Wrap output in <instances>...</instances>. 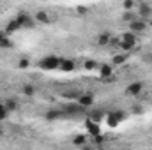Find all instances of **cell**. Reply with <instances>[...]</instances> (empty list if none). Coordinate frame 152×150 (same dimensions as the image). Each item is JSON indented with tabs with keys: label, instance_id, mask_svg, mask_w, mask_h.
<instances>
[{
	"label": "cell",
	"instance_id": "ba28073f",
	"mask_svg": "<svg viewBox=\"0 0 152 150\" xmlns=\"http://www.w3.org/2000/svg\"><path fill=\"white\" fill-rule=\"evenodd\" d=\"M34 20H36V23H41V25H50L51 23V18H50L48 11H44V9H41V11L36 12Z\"/></svg>",
	"mask_w": 152,
	"mask_h": 150
},
{
	"label": "cell",
	"instance_id": "5b68a950",
	"mask_svg": "<svg viewBox=\"0 0 152 150\" xmlns=\"http://www.w3.org/2000/svg\"><path fill=\"white\" fill-rule=\"evenodd\" d=\"M16 20L20 21L21 28H34V25H36L34 16H30V14H27V12H23V11H21V12H18Z\"/></svg>",
	"mask_w": 152,
	"mask_h": 150
},
{
	"label": "cell",
	"instance_id": "484cf974",
	"mask_svg": "<svg viewBox=\"0 0 152 150\" xmlns=\"http://www.w3.org/2000/svg\"><path fill=\"white\" fill-rule=\"evenodd\" d=\"M76 12H78L80 16H85V14L88 12V9H87L85 5H78V7H76Z\"/></svg>",
	"mask_w": 152,
	"mask_h": 150
},
{
	"label": "cell",
	"instance_id": "e0dca14e",
	"mask_svg": "<svg viewBox=\"0 0 152 150\" xmlns=\"http://www.w3.org/2000/svg\"><path fill=\"white\" fill-rule=\"evenodd\" d=\"M21 94L25 97H34L36 95V87L34 85H23L21 87Z\"/></svg>",
	"mask_w": 152,
	"mask_h": 150
},
{
	"label": "cell",
	"instance_id": "7402d4cb",
	"mask_svg": "<svg viewBox=\"0 0 152 150\" xmlns=\"http://www.w3.org/2000/svg\"><path fill=\"white\" fill-rule=\"evenodd\" d=\"M83 67H85L87 71H94V69H97V67H99V64H97L96 60H85Z\"/></svg>",
	"mask_w": 152,
	"mask_h": 150
},
{
	"label": "cell",
	"instance_id": "3957f363",
	"mask_svg": "<svg viewBox=\"0 0 152 150\" xmlns=\"http://www.w3.org/2000/svg\"><path fill=\"white\" fill-rule=\"evenodd\" d=\"M147 23H149V21L143 20V18H134V20H133L131 23H127V25H129V30L138 36V34H143V32L147 30Z\"/></svg>",
	"mask_w": 152,
	"mask_h": 150
},
{
	"label": "cell",
	"instance_id": "83f0119b",
	"mask_svg": "<svg viewBox=\"0 0 152 150\" xmlns=\"http://www.w3.org/2000/svg\"><path fill=\"white\" fill-rule=\"evenodd\" d=\"M0 136H2V131H0Z\"/></svg>",
	"mask_w": 152,
	"mask_h": 150
},
{
	"label": "cell",
	"instance_id": "277c9868",
	"mask_svg": "<svg viewBox=\"0 0 152 150\" xmlns=\"http://www.w3.org/2000/svg\"><path fill=\"white\" fill-rule=\"evenodd\" d=\"M142 92H143V83H142V81H133V83H129V85L126 87V90H124V94L129 95V97H138Z\"/></svg>",
	"mask_w": 152,
	"mask_h": 150
},
{
	"label": "cell",
	"instance_id": "7a4b0ae2",
	"mask_svg": "<svg viewBox=\"0 0 152 150\" xmlns=\"http://www.w3.org/2000/svg\"><path fill=\"white\" fill-rule=\"evenodd\" d=\"M76 103H78V106H80L81 110L92 108L94 103H96V95H94V92H83V94H80V95L76 97Z\"/></svg>",
	"mask_w": 152,
	"mask_h": 150
},
{
	"label": "cell",
	"instance_id": "4316f807",
	"mask_svg": "<svg viewBox=\"0 0 152 150\" xmlns=\"http://www.w3.org/2000/svg\"><path fill=\"white\" fill-rule=\"evenodd\" d=\"M133 108H134V111H136V113H142V106H138V104H136V106H133Z\"/></svg>",
	"mask_w": 152,
	"mask_h": 150
},
{
	"label": "cell",
	"instance_id": "4fadbf2b",
	"mask_svg": "<svg viewBox=\"0 0 152 150\" xmlns=\"http://www.w3.org/2000/svg\"><path fill=\"white\" fill-rule=\"evenodd\" d=\"M126 60H127V53L126 51H118L117 55L112 57V66H122V64H126Z\"/></svg>",
	"mask_w": 152,
	"mask_h": 150
},
{
	"label": "cell",
	"instance_id": "d6986e66",
	"mask_svg": "<svg viewBox=\"0 0 152 150\" xmlns=\"http://www.w3.org/2000/svg\"><path fill=\"white\" fill-rule=\"evenodd\" d=\"M136 0H124L122 2V9L124 11H133V9H136Z\"/></svg>",
	"mask_w": 152,
	"mask_h": 150
},
{
	"label": "cell",
	"instance_id": "2e32d148",
	"mask_svg": "<svg viewBox=\"0 0 152 150\" xmlns=\"http://www.w3.org/2000/svg\"><path fill=\"white\" fill-rule=\"evenodd\" d=\"M4 104H5V108L9 110V113L16 111V110L20 108V103H18L14 97H9V99H5V101H4Z\"/></svg>",
	"mask_w": 152,
	"mask_h": 150
},
{
	"label": "cell",
	"instance_id": "9a60e30c",
	"mask_svg": "<svg viewBox=\"0 0 152 150\" xmlns=\"http://www.w3.org/2000/svg\"><path fill=\"white\" fill-rule=\"evenodd\" d=\"M120 39H122V41H126V42H129V44H134V46H136V42H138L136 34H134V32H131V30L124 32V34L120 36Z\"/></svg>",
	"mask_w": 152,
	"mask_h": 150
},
{
	"label": "cell",
	"instance_id": "cb8c5ba5",
	"mask_svg": "<svg viewBox=\"0 0 152 150\" xmlns=\"http://www.w3.org/2000/svg\"><path fill=\"white\" fill-rule=\"evenodd\" d=\"M142 60H143L147 66H152V51H147V53H143V55H142Z\"/></svg>",
	"mask_w": 152,
	"mask_h": 150
},
{
	"label": "cell",
	"instance_id": "52a82bcc",
	"mask_svg": "<svg viewBox=\"0 0 152 150\" xmlns=\"http://www.w3.org/2000/svg\"><path fill=\"white\" fill-rule=\"evenodd\" d=\"M58 69L62 71V73H73L76 69V62L75 60H71V58H60V66H58Z\"/></svg>",
	"mask_w": 152,
	"mask_h": 150
},
{
	"label": "cell",
	"instance_id": "7c38bea8",
	"mask_svg": "<svg viewBox=\"0 0 152 150\" xmlns=\"http://www.w3.org/2000/svg\"><path fill=\"white\" fill-rule=\"evenodd\" d=\"M18 30H21V25H20V21L14 18V20H11L7 25H5V32L11 36V34H14V32H18Z\"/></svg>",
	"mask_w": 152,
	"mask_h": 150
},
{
	"label": "cell",
	"instance_id": "d4e9b609",
	"mask_svg": "<svg viewBox=\"0 0 152 150\" xmlns=\"http://www.w3.org/2000/svg\"><path fill=\"white\" fill-rule=\"evenodd\" d=\"M7 115H9V110L5 108V104H4V103H0V120H4Z\"/></svg>",
	"mask_w": 152,
	"mask_h": 150
},
{
	"label": "cell",
	"instance_id": "44dd1931",
	"mask_svg": "<svg viewBox=\"0 0 152 150\" xmlns=\"http://www.w3.org/2000/svg\"><path fill=\"white\" fill-rule=\"evenodd\" d=\"M60 117H64V111H55V110H53V111L46 113V120H50V122H51V120H57V118H60Z\"/></svg>",
	"mask_w": 152,
	"mask_h": 150
},
{
	"label": "cell",
	"instance_id": "603a6c76",
	"mask_svg": "<svg viewBox=\"0 0 152 150\" xmlns=\"http://www.w3.org/2000/svg\"><path fill=\"white\" fill-rule=\"evenodd\" d=\"M134 20V14H133V11H124V14H122V21H126V23H131Z\"/></svg>",
	"mask_w": 152,
	"mask_h": 150
},
{
	"label": "cell",
	"instance_id": "ffe728a7",
	"mask_svg": "<svg viewBox=\"0 0 152 150\" xmlns=\"http://www.w3.org/2000/svg\"><path fill=\"white\" fill-rule=\"evenodd\" d=\"M73 143L78 145V147H83V145L87 143V136H85V134H76L75 138H73Z\"/></svg>",
	"mask_w": 152,
	"mask_h": 150
},
{
	"label": "cell",
	"instance_id": "ac0fdd59",
	"mask_svg": "<svg viewBox=\"0 0 152 150\" xmlns=\"http://www.w3.org/2000/svg\"><path fill=\"white\" fill-rule=\"evenodd\" d=\"M18 69H21V71H25V69H28L30 67V60L27 58V57H21L20 60H18V66H16Z\"/></svg>",
	"mask_w": 152,
	"mask_h": 150
},
{
	"label": "cell",
	"instance_id": "5bb4252c",
	"mask_svg": "<svg viewBox=\"0 0 152 150\" xmlns=\"http://www.w3.org/2000/svg\"><path fill=\"white\" fill-rule=\"evenodd\" d=\"M112 34L110 32H101L99 36H97V44L99 46H108L110 42H112Z\"/></svg>",
	"mask_w": 152,
	"mask_h": 150
},
{
	"label": "cell",
	"instance_id": "6da1fadb",
	"mask_svg": "<svg viewBox=\"0 0 152 150\" xmlns=\"http://www.w3.org/2000/svg\"><path fill=\"white\" fill-rule=\"evenodd\" d=\"M58 66H60V57L55 55H46L37 62V67L41 71H55L58 69Z\"/></svg>",
	"mask_w": 152,
	"mask_h": 150
},
{
	"label": "cell",
	"instance_id": "9c48e42d",
	"mask_svg": "<svg viewBox=\"0 0 152 150\" xmlns=\"http://www.w3.org/2000/svg\"><path fill=\"white\" fill-rule=\"evenodd\" d=\"M97 69H99V76H101L103 79L113 76V66H112V64H101Z\"/></svg>",
	"mask_w": 152,
	"mask_h": 150
},
{
	"label": "cell",
	"instance_id": "30bf717a",
	"mask_svg": "<svg viewBox=\"0 0 152 150\" xmlns=\"http://www.w3.org/2000/svg\"><path fill=\"white\" fill-rule=\"evenodd\" d=\"M7 48H12V41L5 30H0V50H7Z\"/></svg>",
	"mask_w": 152,
	"mask_h": 150
},
{
	"label": "cell",
	"instance_id": "8992f818",
	"mask_svg": "<svg viewBox=\"0 0 152 150\" xmlns=\"http://www.w3.org/2000/svg\"><path fill=\"white\" fill-rule=\"evenodd\" d=\"M136 9H138V16L140 18H143V20H151L152 18V5L149 2H140L136 5Z\"/></svg>",
	"mask_w": 152,
	"mask_h": 150
},
{
	"label": "cell",
	"instance_id": "8fae6325",
	"mask_svg": "<svg viewBox=\"0 0 152 150\" xmlns=\"http://www.w3.org/2000/svg\"><path fill=\"white\" fill-rule=\"evenodd\" d=\"M85 125H87V131L90 133V136H94V138H96V136H101V131H99V125H97V124H96V122H94L92 118H88Z\"/></svg>",
	"mask_w": 152,
	"mask_h": 150
}]
</instances>
